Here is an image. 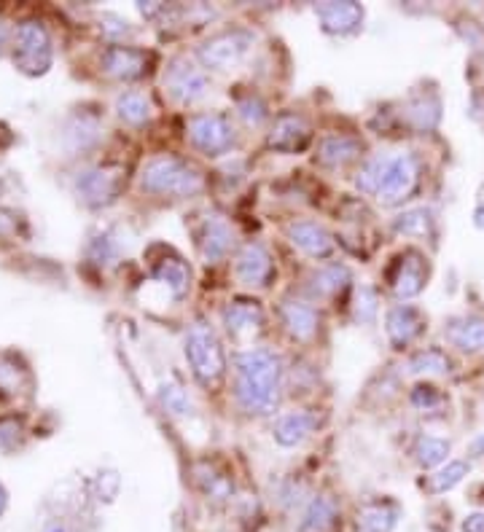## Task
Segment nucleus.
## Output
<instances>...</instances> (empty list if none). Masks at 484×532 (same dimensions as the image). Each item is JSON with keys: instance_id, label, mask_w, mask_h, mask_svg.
Instances as JSON below:
<instances>
[{"instance_id": "1", "label": "nucleus", "mask_w": 484, "mask_h": 532, "mask_svg": "<svg viewBox=\"0 0 484 532\" xmlns=\"http://www.w3.org/2000/svg\"><path fill=\"white\" fill-rule=\"evenodd\" d=\"M286 361L272 347H242L232 355V398L245 417H272L286 393Z\"/></svg>"}, {"instance_id": "2", "label": "nucleus", "mask_w": 484, "mask_h": 532, "mask_svg": "<svg viewBox=\"0 0 484 532\" xmlns=\"http://www.w3.org/2000/svg\"><path fill=\"white\" fill-rule=\"evenodd\" d=\"M353 186L380 207L407 205L423 186V159L415 151L369 154L355 167Z\"/></svg>"}, {"instance_id": "3", "label": "nucleus", "mask_w": 484, "mask_h": 532, "mask_svg": "<svg viewBox=\"0 0 484 532\" xmlns=\"http://www.w3.org/2000/svg\"><path fill=\"white\" fill-rule=\"evenodd\" d=\"M138 189L151 199L167 202H186L208 189V175L189 156L162 151L148 156L138 170Z\"/></svg>"}, {"instance_id": "4", "label": "nucleus", "mask_w": 484, "mask_h": 532, "mask_svg": "<svg viewBox=\"0 0 484 532\" xmlns=\"http://www.w3.org/2000/svg\"><path fill=\"white\" fill-rule=\"evenodd\" d=\"M183 355L189 363L191 377L202 390L216 393L226 385L229 355H226L224 339L218 336L210 320L197 318L186 326V331H183Z\"/></svg>"}, {"instance_id": "5", "label": "nucleus", "mask_w": 484, "mask_h": 532, "mask_svg": "<svg viewBox=\"0 0 484 532\" xmlns=\"http://www.w3.org/2000/svg\"><path fill=\"white\" fill-rule=\"evenodd\" d=\"M183 138L194 154L205 159H224L240 148V124L232 113L226 111H194L186 116L183 124Z\"/></svg>"}, {"instance_id": "6", "label": "nucleus", "mask_w": 484, "mask_h": 532, "mask_svg": "<svg viewBox=\"0 0 484 532\" xmlns=\"http://www.w3.org/2000/svg\"><path fill=\"white\" fill-rule=\"evenodd\" d=\"M256 43H259V35L253 27L226 25L216 33H210L205 41H199V46L194 49V60L208 73H229L251 57Z\"/></svg>"}, {"instance_id": "7", "label": "nucleus", "mask_w": 484, "mask_h": 532, "mask_svg": "<svg viewBox=\"0 0 484 532\" xmlns=\"http://www.w3.org/2000/svg\"><path fill=\"white\" fill-rule=\"evenodd\" d=\"M162 89H165L167 100L178 108H194L208 100L213 81H210L208 70H202L194 57L173 54L162 65Z\"/></svg>"}, {"instance_id": "8", "label": "nucleus", "mask_w": 484, "mask_h": 532, "mask_svg": "<svg viewBox=\"0 0 484 532\" xmlns=\"http://www.w3.org/2000/svg\"><path fill=\"white\" fill-rule=\"evenodd\" d=\"M11 62L27 78H41L49 73L54 62V46L52 35H49L41 19L27 17L14 27Z\"/></svg>"}, {"instance_id": "9", "label": "nucleus", "mask_w": 484, "mask_h": 532, "mask_svg": "<svg viewBox=\"0 0 484 532\" xmlns=\"http://www.w3.org/2000/svg\"><path fill=\"white\" fill-rule=\"evenodd\" d=\"M191 237H194V248H197L199 261L205 266H218L234 258L237 248L242 242L237 237V229L218 210H205L197 215V224L191 226Z\"/></svg>"}, {"instance_id": "10", "label": "nucleus", "mask_w": 484, "mask_h": 532, "mask_svg": "<svg viewBox=\"0 0 484 532\" xmlns=\"http://www.w3.org/2000/svg\"><path fill=\"white\" fill-rule=\"evenodd\" d=\"M385 288L393 293V299L409 301L420 296L428 288L431 280V258L425 250L417 245H407L404 250H398L396 256L390 258L385 272H382Z\"/></svg>"}, {"instance_id": "11", "label": "nucleus", "mask_w": 484, "mask_h": 532, "mask_svg": "<svg viewBox=\"0 0 484 532\" xmlns=\"http://www.w3.org/2000/svg\"><path fill=\"white\" fill-rule=\"evenodd\" d=\"M315 124L307 113L296 111V108H286V111H277L272 116L264 135V148L272 154L283 156H299L307 154L315 146Z\"/></svg>"}, {"instance_id": "12", "label": "nucleus", "mask_w": 484, "mask_h": 532, "mask_svg": "<svg viewBox=\"0 0 484 532\" xmlns=\"http://www.w3.org/2000/svg\"><path fill=\"white\" fill-rule=\"evenodd\" d=\"M372 154L369 143L355 129H329L315 140V164L326 172L353 170Z\"/></svg>"}, {"instance_id": "13", "label": "nucleus", "mask_w": 484, "mask_h": 532, "mask_svg": "<svg viewBox=\"0 0 484 532\" xmlns=\"http://www.w3.org/2000/svg\"><path fill=\"white\" fill-rule=\"evenodd\" d=\"M124 170L121 167H111V164H87L73 175L70 189L76 194V199L84 207L92 210H103V207L113 205L124 191Z\"/></svg>"}, {"instance_id": "14", "label": "nucleus", "mask_w": 484, "mask_h": 532, "mask_svg": "<svg viewBox=\"0 0 484 532\" xmlns=\"http://www.w3.org/2000/svg\"><path fill=\"white\" fill-rule=\"evenodd\" d=\"M232 277L242 291H269L277 280V261L261 240L242 242L232 258Z\"/></svg>"}, {"instance_id": "15", "label": "nucleus", "mask_w": 484, "mask_h": 532, "mask_svg": "<svg viewBox=\"0 0 484 532\" xmlns=\"http://www.w3.org/2000/svg\"><path fill=\"white\" fill-rule=\"evenodd\" d=\"M275 318L283 328V334L294 344L310 347L318 342L320 328H323V312L315 301L304 299L302 293H283L277 299Z\"/></svg>"}, {"instance_id": "16", "label": "nucleus", "mask_w": 484, "mask_h": 532, "mask_svg": "<svg viewBox=\"0 0 484 532\" xmlns=\"http://www.w3.org/2000/svg\"><path fill=\"white\" fill-rule=\"evenodd\" d=\"M148 277L159 283L167 291L173 301H186L191 296V285H194V272L191 264L170 245L156 242L146 250Z\"/></svg>"}, {"instance_id": "17", "label": "nucleus", "mask_w": 484, "mask_h": 532, "mask_svg": "<svg viewBox=\"0 0 484 532\" xmlns=\"http://www.w3.org/2000/svg\"><path fill=\"white\" fill-rule=\"evenodd\" d=\"M159 68V54L154 49H140L132 43H108L100 54V70L103 76L121 81V84H135L154 76Z\"/></svg>"}, {"instance_id": "18", "label": "nucleus", "mask_w": 484, "mask_h": 532, "mask_svg": "<svg viewBox=\"0 0 484 532\" xmlns=\"http://www.w3.org/2000/svg\"><path fill=\"white\" fill-rule=\"evenodd\" d=\"M221 326H224L226 336L232 342L242 347H253V339L264 331L267 326V307L259 296L253 293H240V296H232L221 307Z\"/></svg>"}, {"instance_id": "19", "label": "nucleus", "mask_w": 484, "mask_h": 532, "mask_svg": "<svg viewBox=\"0 0 484 532\" xmlns=\"http://www.w3.org/2000/svg\"><path fill=\"white\" fill-rule=\"evenodd\" d=\"M353 272L345 261H323L315 264L304 277L302 296L304 299L315 301V304H337V301L347 299L353 293ZM350 301V299H347Z\"/></svg>"}, {"instance_id": "20", "label": "nucleus", "mask_w": 484, "mask_h": 532, "mask_svg": "<svg viewBox=\"0 0 484 532\" xmlns=\"http://www.w3.org/2000/svg\"><path fill=\"white\" fill-rule=\"evenodd\" d=\"M323 422H326V412L318 406H294L275 414L269 433L277 447L299 449L323 428Z\"/></svg>"}, {"instance_id": "21", "label": "nucleus", "mask_w": 484, "mask_h": 532, "mask_svg": "<svg viewBox=\"0 0 484 532\" xmlns=\"http://www.w3.org/2000/svg\"><path fill=\"white\" fill-rule=\"evenodd\" d=\"M283 237L312 261H331L337 253V237L318 218H288L283 224Z\"/></svg>"}, {"instance_id": "22", "label": "nucleus", "mask_w": 484, "mask_h": 532, "mask_svg": "<svg viewBox=\"0 0 484 532\" xmlns=\"http://www.w3.org/2000/svg\"><path fill=\"white\" fill-rule=\"evenodd\" d=\"M428 331V315L412 301H396L385 309V336L396 352L412 350Z\"/></svg>"}, {"instance_id": "23", "label": "nucleus", "mask_w": 484, "mask_h": 532, "mask_svg": "<svg viewBox=\"0 0 484 532\" xmlns=\"http://www.w3.org/2000/svg\"><path fill=\"white\" fill-rule=\"evenodd\" d=\"M312 14L318 17L320 30L331 38H353L363 30L366 22V9L355 0H326L315 3Z\"/></svg>"}, {"instance_id": "24", "label": "nucleus", "mask_w": 484, "mask_h": 532, "mask_svg": "<svg viewBox=\"0 0 484 532\" xmlns=\"http://www.w3.org/2000/svg\"><path fill=\"white\" fill-rule=\"evenodd\" d=\"M191 481L199 490V495L213 503V506H224V503H232L234 500V476L229 468L218 463V460H210V457H199L191 463Z\"/></svg>"}, {"instance_id": "25", "label": "nucleus", "mask_w": 484, "mask_h": 532, "mask_svg": "<svg viewBox=\"0 0 484 532\" xmlns=\"http://www.w3.org/2000/svg\"><path fill=\"white\" fill-rule=\"evenodd\" d=\"M342 506L334 492H315L296 516V532H331L337 527Z\"/></svg>"}, {"instance_id": "26", "label": "nucleus", "mask_w": 484, "mask_h": 532, "mask_svg": "<svg viewBox=\"0 0 484 532\" xmlns=\"http://www.w3.org/2000/svg\"><path fill=\"white\" fill-rule=\"evenodd\" d=\"M441 119V100L436 89H420L415 95L407 97V103L398 111V121L407 124L415 132H433L439 127Z\"/></svg>"}, {"instance_id": "27", "label": "nucleus", "mask_w": 484, "mask_h": 532, "mask_svg": "<svg viewBox=\"0 0 484 532\" xmlns=\"http://www.w3.org/2000/svg\"><path fill=\"white\" fill-rule=\"evenodd\" d=\"M100 138H103V119L100 113L89 108H78L62 129V143L70 154H84L89 148H95Z\"/></svg>"}, {"instance_id": "28", "label": "nucleus", "mask_w": 484, "mask_h": 532, "mask_svg": "<svg viewBox=\"0 0 484 532\" xmlns=\"http://www.w3.org/2000/svg\"><path fill=\"white\" fill-rule=\"evenodd\" d=\"M113 111L119 116L121 124H127L132 129L148 127L156 116L154 97L148 95L146 89H124L116 103H113Z\"/></svg>"}, {"instance_id": "29", "label": "nucleus", "mask_w": 484, "mask_h": 532, "mask_svg": "<svg viewBox=\"0 0 484 532\" xmlns=\"http://www.w3.org/2000/svg\"><path fill=\"white\" fill-rule=\"evenodd\" d=\"M444 339L460 352L484 350V318L482 315H455L444 320Z\"/></svg>"}, {"instance_id": "30", "label": "nucleus", "mask_w": 484, "mask_h": 532, "mask_svg": "<svg viewBox=\"0 0 484 532\" xmlns=\"http://www.w3.org/2000/svg\"><path fill=\"white\" fill-rule=\"evenodd\" d=\"M401 516L396 500L374 498L366 500L355 514V532H393Z\"/></svg>"}, {"instance_id": "31", "label": "nucleus", "mask_w": 484, "mask_h": 532, "mask_svg": "<svg viewBox=\"0 0 484 532\" xmlns=\"http://www.w3.org/2000/svg\"><path fill=\"white\" fill-rule=\"evenodd\" d=\"M33 387V374L22 361V355L11 350H0V398H17V395L30 393Z\"/></svg>"}, {"instance_id": "32", "label": "nucleus", "mask_w": 484, "mask_h": 532, "mask_svg": "<svg viewBox=\"0 0 484 532\" xmlns=\"http://www.w3.org/2000/svg\"><path fill=\"white\" fill-rule=\"evenodd\" d=\"M390 232L401 237V240H428L436 234V218H433L431 207H407L401 213L393 215L390 221Z\"/></svg>"}, {"instance_id": "33", "label": "nucleus", "mask_w": 484, "mask_h": 532, "mask_svg": "<svg viewBox=\"0 0 484 532\" xmlns=\"http://www.w3.org/2000/svg\"><path fill=\"white\" fill-rule=\"evenodd\" d=\"M407 374L428 382L433 377H447L452 374V358L441 347H417L407 358Z\"/></svg>"}, {"instance_id": "34", "label": "nucleus", "mask_w": 484, "mask_h": 532, "mask_svg": "<svg viewBox=\"0 0 484 532\" xmlns=\"http://www.w3.org/2000/svg\"><path fill=\"white\" fill-rule=\"evenodd\" d=\"M156 401L162 406V412L170 414L173 420H189L197 414L194 401L186 393V387L178 382L175 377H162L156 385Z\"/></svg>"}, {"instance_id": "35", "label": "nucleus", "mask_w": 484, "mask_h": 532, "mask_svg": "<svg viewBox=\"0 0 484 532\" xmlns=\"http://www.w3.org/2000/svg\"><path fill=\"white\" fill-rule=\"evenodd\" d=\"M272 116H275V113L269 111V103L256 89H248V92H237V95H234V119L245 129L269 127Z\"/></svg>"}, {"instance_id": "36", "label": "nucleus", "mask_w": 484, "mask_h": 532, "mask_svg": "<svg viewBox=\"0 0 484 532\" xmlns=\"http://www.w3.org/2000/svg\"><path fill=\"white\" fill-rule=\"evenodd\" d=\"M452 452L450 438L431 436V433H420L412 444V460H415L423 471H436L441 465H447V457Z\"/></svg>"}, {"instance_id": "37", "label": "nucleus", "mask_w": 484, "mask_h": 532, "mask_svg": "<svg viewBox=\"0 0 484 532\" xmlns=\"http://www.w3.org/2000/svg\"><path fill=\"white\" fill-rule=\"evenodd\" d=\"M121 248L119 237L113 229H97V232L89 234L87 242V261L89 264H95L97 269H111L121 261Z\"/></svg>"}, {"instance_id": "38", "label": "nucleus", "mask_w": 484, "mask_h": 532, "mask_svg": "<svg viewBox=\"0 0 484 532\" xmlns=\"http://www.w3.org/2000/svg\"><path fill=\"white\" fill-rule=\"evenodd\" d=\"M347 309H350V318H353L355 326H374L380 318V291L369 283L355 285L350 301H347Z\"/></svg>"}, {"instance_id": "39", "label": "nucleus", "mask_w": 484, "mask_h": 532, "mask_svg": "<svg viewBox=\"0 0 484 532\" xmlns=\"http://www.w3.org/2000/svg\"><path fill=\"white\" fill-rule=\"evenodd\" d=\"M468 473H471V463H468V460H450L447 465L436 468V471L425 479L423 487L425 492H431V495H444V492L455 490Z\"/></svg>"}, {"instance_id": "40", "label": "nucleus", "mask_w": 484, "mask_h": 532, "mask_svg": "<svg viewBox=\"0 0 484 532\" xmlns=\"http://www.w3.org/2000/svg\"><path fill=\"white\" fill-rule=\"evenodd\" d=\"M409 406L420 414L441 412V409L447 406V395L441 393L436 385H431V382H417V385L409 390Z\"/></svg>"}, {"instance_id": "41", "label": "nucleus", "mask_w": 484, "mask_h": 532, "mask_svg": "<svg viewBox=\"0 0 484 532\" xmlns=\"http://www.w3.org/2000/svg\"><path fill=\"white\" fill-rule=\"evenodd\" d=\"M25 433V417L22 414L0 417V452H14L22 444Z\"/></svg>"}, {"instance_id": "42", "label": "nucleus", "mask_w": 484, "mask_h": 532, "mask_svg": "<svg viewBox=\"0 0 484 532\" xmlns=\"http://www.w3.org/2000/svg\"><path fill=\"white\" fill-rule=\"evenodd\" d=\"M27 237L25 215L14 207H0V240H22Z\"/></svg>"}, {"instance_id": "43", "label": "nucleus", "mask_w": 484, "mask_h": 532, "mask_svg": "<svg viewBox=\"0 0 484 532\" xmlns=\"http://www.w3.org/2000/svg\"><path fill=\"white\" fill-rule=\"evenodd\" d=\"M100 33L108 38V43H124L135 35V27L124 17H119V14H103V19H100Z\"/></svg>"}, {"instance_id": "44", "label": "nucleus", "mask_w": 484, "mask_h": 532, "mask_svg": "<svg viewBox=\"0 0 484 532\" xmlns=\"http://www.w3.org/2000/svg\"><path fill=\"white\" fill-rule=\"evenodd\" d=\"M455 30H458L460 38H463L474 52H484V25H479L474 19H458Z\"/></svg>"}, {"instance_id": "45", "label": "nucleus", "mask_w": 484, "mask_h": 532, "mask_svg": "<svg viewBox=\"0 0 484 532\" xmlns=\"http://www.w3.org/2000/svg\"><path fill=\"white\" fill-rule=\"evenodd\" d=\"M95 487H97V498L108 500V503H111V500L116 498V495H119V487H121L119 473H116V471L97 473Z\"/></svg>"}, {"instance_id": "46", "label": "nucleus", "mask_w": 484, "mask_h": 532, "mask_svg": "<svg viewBox=\"0 0 484 532\" xmlns=\"http://www.w3.org/2000/svg\"><path fill=\"white\" fill-rule=\"evenodd\" d=\"M11 43H14V27L9 19L0 17V57L11 54Z\"/></svg>"}, {"instance_id": "47", "label": "nucleus", "mask_w": 484, "mask_h": 532, "mask_svg": "<svg viewBox=\"0 0 484 532\" xmlns=\"http://www.w3.org/2000/svg\"><path fill=\"white\" fill-rule=\"evenodd\" d=\"M460 530L463 532H484V511H474V514H468L460 524Z\"/></svg>"}, {"instance_id": "48", "label": "nucleus", "mask_w": 484, "mask_h": 532, "mask_svg": "<svg viewBox=\"0 0 484 532\" xmlns=\"http://www.w3.org/2000/svg\"><path fill=\"white\" fill-rule=\"evenodd\" d=\"M468 452H471L474 457H482L484 455V433H479V436H476L474 441L468 444Z\"/></svg>"}, {"instance_id": "49", "label": "nucleus", "mask_w": 484, "mask_h": 532, "mask_svg": "<svg viewBox=\"0 0 484 532\" xmlns=\"http://www.w3.org/2000/svg\"><path fill=\"white\" fill-rule=\"evenodd\" d=\"M44 532H70V527L62 519H54V522L46 524V530Z\"/></svg>"}, {"instance_id": "50", "label": "nucleus", "mask_w": 484, "mask_h": 532, "mask_svg": "<svg viewBox=\"0 0 484 532\" xmlns=\"http://www.w3.org/2000/svg\"><path fill=\"white\" fill-rule=\"evenodd\" d=\"M11 140H14V135L9 132V127H6V124H0V148L11 146Z\"/></svg>"}, {"instance_id": "51", "label": "nucleus", "mask_w": 484, "mask_h": 532, "mask_svg": "<svg viewBox=\"0 0 484 532\" xmlns=\"http://www.w3.org/2000/svg\"><path fill=\"white\" fill-rule=\"evenodd\" d=\"M474 226H476V229H482V232H484V205H479L474 210Z\"/></svg>"}, {"instance_id": "52", "label": "nucleus", "mask_w": 484, "mask_h": 532, "mask_svg": "<svg viewBox=\"0 0 484 532\" xmlns=\"http://www.w3.org/2000/svg\"><path fill=\"white\" fill-rule=\"evenodd\" d=\"M6 506H9V492H6V487L0 484V516H3Z\"/></svg>"}]
</instances>
